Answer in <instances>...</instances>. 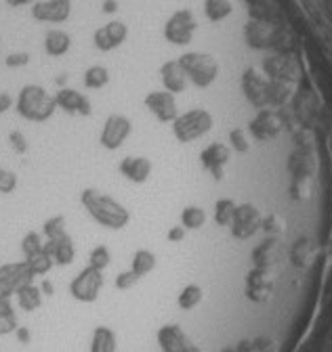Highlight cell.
<instances>
[{
  "instance_id": "43",
  "label": "cell",
  "mask_w": 332,
  "mask_h": 352,
  "mask_svg": "<svg viewBox=\"0 0 332 352\" xmlns=\"http://www.w3.org/2000/svg\"><path fill=\"white\" fill-rule=\"evenodd\" d=\"M9 145H11V149H13L17 155H25L28 149H30L28 137L23 135L21 130H11V132H9Z\"/></svg>"
},
{
  "instance_id": "54",
  "label": "cell",
  "mask_w": 332,
  "mask_h": 352,
  "mask_svg": "<svg viewBox=\"0 0 332 352\" xmlns=\"http://www.w3.org/2000/svg\"><path fill=\"white\" fill-rule=\"evenodd\" d=\"M36 0H7V5L11 7H23V5H34Z\"/></svg>"
},
{
  "instance_id": "2",
  "label": "cell",
  "mask_w": 332,
  "mask_h": 352,
  "mask_svg": "<svg viewBox=\"0 0 332 352\" xmlns=\"http://www.w3.org/2000/svg\"><path fill=\"white\" fill-rule=\"evenodd\" d=\"M15 109L23 120L43 124V122L53 118V113L57 109V103H55V97L47 91L45 86L25 84L19 91V95H17Z\"/></svg>"
},
{
  "instance_id": "29",
  "label": "cell",
  "mask_w": 332,
  "mask_h": 352,
  "mask_svg": "<svg viewBox=\"0 0 332 352\" xmlns=\"http://www.w3.org/2000/svg\"><path fill=\"white\" fill-rule=\"evenodd\" d=\"M116 348H118L116 333L105 325L95 327L91 338V352H116Z\"/></svg>"
},
{
  "instance_id": "10",
  "label": "cell",
  "mask_w": 332,
  "mask_h": 352,
  "mask_svg": "<svg viewBox=\"0 0 332 352\" xmlns=\"http://www.w3.org/2000/svg\"><path fill=\"white\" fill-rule=\"evenodd\" d=\"M72 15V0H36L32 17L40 23H63Z\"/></svg>"
},
{
  "instance_id": "9",
  "label": "cell",
  "mask_w": 332,
  "mask_h": 352,
  "mask_svg": "<svg viewBox=\"0 0 332 352\" xmlns=\"http://www.w3.org/2000/svg\"><path fill=\"white\" fill-rule=\"evenodd\" d=\"M34 275L30 273L25 260L0 267V298H11L21 285L32 283Z\"/></svg>"
},
{
  "instance_id": "52",
  "label": "cell",
  "mask_w": 332,
  "mask_h": 352,
  "mask_svg": "<svg viewBox=\"0 0 332 352\" xmlns=\"http://www.w3.org/2000/svg\"><path fill=\"white\" fill-rule=\"evenodd\" d=\"M101 11H103V13H107V15L116 13V11H118V0H103Z\"/></svg>"
},
{
  "instance_id": "14",
  "label": "cell",
  "mask_w": 332,
  "mask_h": 352,
  "mask_svg": "<svg viewBox=\"0 0 332 352\" xmlns=\"http://www.w3.org/2000/svg\"><path fill=\"white\" fill-rule=\"evenodd\" d=\"M53 97H55L57 109L65 111L68 116L89 118L93 113V105H91L89 97H85L82 93L74 91V88H59V91Z\"/></svg>"
},
{
  "instance_id": "23",
  "label": "cell",
  "mask_w": 332,
  "mask_h": 352,
  "mask_svg": "<svg viewBox=\"0 0 332 352\" xmlns=\"http://www.w3.org/2000/svg\"><path fill=\"white\" fill-rule=\"evenodd\" d=\"M72 49V36L65 30L53 28L45 34V53L49 57H63Z\"/></svg>"
},
{
  "instance_id": "26",
  "label": "cell",
  "mask_w": 332,
  "mask_h": 352,
  "mask_svg": "<svg viewBox=\"0 0 332 352\" xmlns=\"http://www.w3.org/2000/svg\"><path fill=\"white\" fill-rule=\"evenodd\" d=\"M246 40H248V47L265 49L271 44L273 34H271V30H269V25L265 21H251L246 25Z\"/></svg>"
},
{
  "instance_id": "13",
  "label": "cell",
  "mask_w": 332,
  "mask_h": 352,
  "mask_svg": "<svg viewBox=\"0 0 332 352\" xmlns=\"http://www.w3.org/2000/svg\"><path fill=\"white\" fill-rule=\"evenodd\" d=\"M145 107L149 109L152 116H156V120L164 124H173L179 116L175 95L169 91H152L145 97Z\"/></svg>"
},
{
  "instance_id": "39",
  "label": "cell",
  "mask_w": 332,
  "mask_h": 352,
  "mask_svg": "<svg viewBox=\"0 0 332 352\" xmlns=\"http://www.w3.org/2000/svg\"><path fill=\"white\" fill-rule=\"evenodd\" d=\"M68 231H65V216H61V214H55V216H51L49 220H45V225H43V235L47 237V239H57V237H61V235H65Z\"/></svg>"
},
{
  "instance_id": "33",
  "label": "cell",
  "mask_w": 332,
  "mask_h": 352,
  "mask_svg": "<svg viewBox=\"0 0 332 352\" xmlns=\"http://www.w3.org/2000/svg\"><path fill=\"white\" fill-rule=\"evenodd\" d=\"M25 264H28V269L34 277H45L53 267H55V262L53 258L43 250V252H38L30 258H25Z\"/></svg>"
},
{
  "instance_id": "30",
  "label": "cell",
  "mask_w": 332,
  "mask_h": 352,
  "mask_svg": "<svg viewBox=\"0 0 332 352\" xmlns=\"http://www.w3.org/2000/svg\"><path fill=\"white\" fill-rule=\"evenodd\" d=\"M17 327H19V323H17V315L13 311L11 298H0V336L15 333Z\"/></svg>"
},
{
  "instance_id": "44",
  "label": "cell",
  "mask_w": 332,
  "mask_h": 352,
  "mask_svg": "<svg viewBox=\"0 0 332 352\" xmlns=\"http://www.w3.org/2000/svg\"><path fill=\"white\" fill-rule=\"evenodd\" d=\"M139 283V277L133 273V271H124V273H120L118 277H116V281H114V285H116V289H120V292H127V289H133L135 285Z\"/></svg>"
},
{
  "instance_id": "25",
  "label": "cell",
  "mask_w": 332,
  "mask_h": 352,
  "mask_svg": "<svg viewBox=\"0 0 332 352\" xmlns=\"http://www.w3.org/2000/svg\"><path fill=\"white\" fill-rule=\"evenodd\" d=\"M313 258H315V245L307 237L297 239L293 248H290V262H293L297 269H307L313 262Z\"/></svg>"
},
{
  "instance_id": "37",
  "label": "cell",
  "mask_w": 332,
  "mask_h": 352,
  "mask_svg": "<svg viewBox=\"0 0 332 352\" xmlns=\"http://www.w3.org/2000/svg\"><path fill=\"white\" fill-rule=\"evenodd\" d=\"M45 250V239H43V233H38V231H30L23 235L21 239V254L23 258H30L38 252H43Z\"/></svg>"
},
{
  "instance_id": "21",
  "label": "cell",
  "mask_w": 332,
  "mask_h": 352,
  "mask_svg": "<svg viewBox=\"0 0 332 352\" xmlns=\"http://www.w3.org/2000/svg\"><path fill=\"white\" fill-rule=\"evenodd\" d=\"M280 120L273 111L269 109H261L257 113V118L251 122V126H248V130L253 132V137L259 139V141H269L273 137H278V132H280Z\"/></svg>"
},
{
  "instance_id": "34",
  "label": "cell",
  "mask_w": 332,
  "mask_h": 352,
  "mask_svg": "<svg viewBox=\"0 0 332 352\" xmlns=\"http://www.w3.org/2000/svg\"><path fill=\"white\" fill-rule=\"evenodd\" d=\"M206 225V212L200 206H187L181 212V227L185 231H198Z\"/></svg>"
},
{
  "instance_id": "18",
  "label": "cell",
  "mask_w": 332,
  "mask_h": 352,
  "mask_svg": "<svg viewBox=\"0 0 332 352\" xmlns=\"http://www.w3.org/2000/svg\"><path fill=\"white\" fill-rule=\"evenodd\" d=\"M156 340L162 352H185L194 346V342L179 325H162L156 333Z\"/></svg>"
},
{
  "instance_id": "53",
  "label": "cell",
  "mask_w": 332,
  "mask_h": 352,
  "mask_svg": "<svg viewBox=\"0 0 332 352\" xmlns=\"http://www.w3.org/2000/svg\"><path fill=\"white\" fill-rule=\"evenodd\" d=\"M38 287H40V292H43V296H53L55 294V287H53V283L49 279H45Z\"/></svg>"
},
{
  "instance_id": "19",
  "label": "cell",
  "mask_w": 332,
  "mask_h": 352,
  "mask_svg": "<svg viewBox=\"0 0 332 352\" xmlns=\"http://www.w3.org/2000/svg\"><path fill=\"white\" fill-rule=\"evenodd\" d=\"M263 69L271 80H280V82H288V84L299 78V65L293 57H284V55L267 57L263 63Z\"/></svg>"
},
{
  "instance_id": "40",
  "label": "cell",
  "mask_w": 332,
  "mask_h": 352,
  "mask_svg": "<svg viewBox=\"0 0 332 352\" xmlns=\"http://www.w3.org/2000/svg\"><path fill=\"white\" fill-rule=\"evenodd\" d=\"M110 262H112V252L107 245H97L91 250L89 254V267L97 269V271H105L110 267Z\"/></svg>"
},
{
  "instance_id": "47",
  "label": "cell",
  "mask_w": 332,
  "mask_h": 352,
  "mask_svg": "<svg viewBox=\"0 0 332 352\" xmlns=\"http://www.w3.org/2000/svg\"><path fill=\"white\" fill-rule=\"evenodd\" d=\"M253 344H255L257 352H276L278 350L276 342L269 338H257V340H253Z\"/></svg>"
},
{
  "instance_id": "7",
  "label": "cell",
  "mask_w": 332,
  "mask_h": 352,
  "mask_svg": "<svg viewBox=\"0 0 332 352\" xmlns=\"http://www.w3.org/2000/svg\"><path fill=\"white\" fill-rule=\"evenodd\" d=\"M263 225V214L259 212V208H255L253 204H242L236 208L234 218H231V237L238 241H246L253 235H257V231Z\"/></svg>"
},
{
  "instance_id": "38",
  "label": "cell",
  "mask_w": 332,
  "mask_h": 352,
  "mask_svg": "<svg viewBox=\"0 0 332 352\" xmlns=\"http://www.w3.org/2000/svg\"><path fill=\"white\" fill-rule=\"evenodd\" d=\"M290 97V84L280 80H269V91H267V103L269 105H282Z\"/></svg>"
},
{
  "instance_id": "17",
  "label": "cell",
  "mask_w": 332,
  "mask_h": 352,
  "mask_svg": "<svg viewBox=\"0 0 332 352\" xmlns=\"http://www.w3.org/2000/svg\"><path fill=\"white\" fill-rule=\"evenodd\" d=\"M118 172L133 185H143L147 183L152 174V162L143 155H127L122 157L118 164Z\"/></svg>"
},
{
  "instance_id": "31",
  "label": "cell",
  "mask_w": 332,
  "mask_h": 352,
  "mask_svg": "<svg viewBox=\"0 0 332 352\" xmlns=\"http://www.w3.org/2000/svg\"><path fill=\"white\" fill-rule=\"evenodd\" d=\"M234 11L229 0H204V15L209 21L217 23L223 21L225 17H229Z\"/></svg>"
},
{
  "instance_id": "35",
  "label": "cell",
  "mask_w": 332,
  "mask_h": 352,
  "mask_svg": "<svg viewBox=\"0 0 332 352\" xmlns=\"http://www.w3.org/2000/svg\"><path fill=\"white\" fill-rule=\"evenodd\" d=\"M82 82H85V86L91 88V91H99V88H103L110 82V72L103 65H91L85 72V78H82Z\"/></svg>"
},
{
  "instance_id": "48",
  "label": "cell",
  "mask_w": 332,
  "mask_h": 352,
  "mask_svg": "<svg viewBox=\"0 0 332 352\" xmlns=\"http://www.w3.org/2000/svg\"><path fill=\"white\" fill-rule=\"evenodd\" d=\"M185 227H181V225H177V227H171L169 229V233H166V239H169L171 243H181L183 239H185Z\"/></svg>"
},
{
  "instance_id": "20",
  "label": "cell",
  "mask_w": 332,
  "mask_h": 352,
  "mask_svg": "<svg viewBox=\"0 0 332 352\" xmlns=\"http://www.w3.org/2000/svg\"><path fill=\"white\" fill-rule=\"evenodd\" d=\"M45 252L53 258L57 267H70L76 258V245L74 239L65 233L57 239H47L45 241Z\"/></svg>"
},
{
  "instance_id": "56",
  "label": "cell",
  "mask_w": 332,
  "mask_h": 352,
  "mask_svg": "<svg viewBox=\"0 0 332 352\" xmlns=\"http://www.w3.org/2000/svg\"><path fill=\"white\" fill-rule=\"evenodd\" d=\"M185 352H202V350H200V348H198V346L194 344V346H191V348H187Z\"/></svg>"
},
{
  "instance_id": "4",
  "label": "cell",
  "mask_w": 332,
  "mask_h": 352,
  "mask_svg": "<svg viewBox=\"0 0 332 352\" xmlns=\"http://www.w3.org/2000/svg\"><path fill=\"white\" fill-rule=\"evenodd\" d=\"M213 128V116L206 109H189L173 122V135L179 143H191Z\"/></svg>"
},
{
  "instance_id": "6",
  "label": "cell",
  "mask_w": 332,
  "mask_h": 352,
  "mask_svg": "<svg viewBox=\"0 0 332 352\" xmlns=\"http://www.w3.org/2000/svg\"><path fill=\"white\" fill-rule=\"evenodd\" d=\"M198 30V21L189 9L175 11L164 23V38L166 42L177 44V47H185L194 40V34Z\"/></svg>"
},
{
  "instance_id": "49",
  "label": "cell",
  "mask_w": 332,
  "mask_h": 352,
  "mask_svg": "<svg viewBox=\"0 0 332 352\" xmlns=\"http://www.w3.org/2000/svg\"><path fill=\"white\" fill-rule=\"evenodd\" d=\"M13 105H15V101H13V97L9 93H5V91L0 93V116L7 113Z\"/></svg>"
},
{
  "instance_id": "27",
  "label": "cell",
  "mask_w": 332,
  "mask_h": 352,
  "mask_svg": "<svg viewBox=\"0 0 332 352\" xmlns=\"http://www.w3.org/2000/svg\"><path fill=\"white\" fill-rule=\"evenodd\" d=\"M15 296H17V304H19V308L21 311H25V313H34V311H38L40 306H43V292H40V287L38 285H34V283H25V285H21L17 292H15Z\"/></svg>"
},
{
  "instance_id": "36",
  "label": "cell",
  "mask_w": 332,
  "mask_h": 352,
  "mask_svg": "<svg viewBox=\"0 0 332 352\" xmlns=\"http://www.w3.org/2000/svg\"><path fill=\"white\" fill-rule=\"evenodd\" d=\"M236 201L229 199V197H223L215 204V223L219 227H229L231 225V218H234V212H236Z\"/></svg>"
},
{
  "instance_id": "51",
  "label": "cell",
  "mask_w": 332,
  "mask_h": 352,
  "mask_svg": "<svg viewBox=\"0 0 332 352\" xmlns=\"http://www.w3.org/2000/svg\"><path fill=\"white\" fill-rule=\"evenodd\" d=\"M234 352H257V348H255V344H253V342L244 340V342H240V344L234 348Z\"/></svg>"
},
{
  "instance_id": "50",
  "label": "cell",
  "mask_w": 332,
  "mask_h": 352,
  "mask_svg": "<svg viewBox=\"0 0 332 352\" xmlns=\"http://www.w3.org/2000/svg\"><path fill=\"white\" fill-rule=\"evenodd\" d=\"M15 336H17V340H19V344H23V346H28L30 342H32V333H30V329L28 327H17L15 329Z\"/></svg>"
},
{
  "instance_id": "16",
  "label": "cell",
  "mask_w": 332,
  "mask_h": 352,
  "mask_svg": "<svg viewBox=\"0 0 332 352\" xmlns=\"http://www.w3.org/2000/svg\"><path fill=\"white\" fill-rule=\"evenodd\" d=\"M242 91L244 97L251 101L255 107H265L267 103V91H269V82L255 69L248 67L242 76Z\"/></svg>"
},
{
  "instance_id": "24",
  "label": "cell",
  "mask_w": 332,
  "mask_h": 352,
  "mask_svg": "<svg viewBox=\"0 0 332 352\" xmlns=\"http://www.w3.org/2000/svg\"><path fill=\"white\" fill-rule=\"evenodd\" d=\"M253 260H255V269H265V271H273V267L280 260V248L276 241H263L259 248H255L253 252Z\"/></svg>"
},
{
  "instance_id": "32",
  "label": "cell",
  "mask_w": 332,
  "mask_h": 352,
  "mask_svg": "<svg viewBox=\"0 0 332 352\" xmlns=\"http://www.w3.org/2000/svg\"><path fill=\"white\" fill-rule=\"evenodd\" d=\"M204 300V289L196 283H189L181 289L179 298H177V304L181 311H194L196 306H200V302Z\"/></svg>"
},
{
  "instance_id": "22",
  "label": "cell",
  "mask_w": 332,
  "mask_h": 352,
  "mask_svg": "<svg viewBox=\"0 0 332 352\" xmlns=\"http://www.w3.org/2000/svg\"><path fill=\"white\" fill-rule=\"evenodd\" d=\"M160 78L164 84V91H169L173 95L183 93L187 86V78H185V72L181 69L179 61H166L160 67Z\"/></svg>"
},
{
  "instance_id": "1",
  "label": "cell",
  "mask_w": 332,
  "mask_h": 352,
  "mask_svg": "<svg viewBox=\"0 0 332 352\" xmlns=\"http://www.w3.org/2000/svg\"><path fill=\"white\" fill-rule=\"evenodd\" d=\"M80 204L95 223L107 231H122L131 223V212L112 195L99 189H85L80 193Z\"/></svg>"
},
{
  "instance_id": "15",
  "label": "cell",
  "mask_w": 332,
  "mask_h": 352,
  "mask_svg": "<svg viewBox=\"0 0 332 352\" xmlns=\"http://www.w3.org/2000/svg\"><path fill=\"white\" fill-rule=\"evenodd\" d=\"M231 157V149L223 143H211L206 149H202L200 153V164L204 170H209L215 181H221L225 176V166Z\"/></svg>"
},
{
  "instance_id": "11",
  "label": "cell",
  "mask_w": 332,
  "mask_h": 352,
  "mask_svg": "<svg viewBox=\"0 0 332 352\" xmlns=\"http://www.w3.org/2000/svg\"><path fill=\"white\" fill-rule=\"evenodd\" d=\"M276 285V273L265 269H253L246 277V298L251 302L263 304L271 298Z\"/></svg>"
},
{
  "instance_id": "42",
  "label": "cell",
  "mask_w": 332,
  "mask_h": 352,
  "mask_svg": "<svg viewBox=\"0 0 332 352\" xmlns=\"http://www.w3.org/2000/svg\"><path fill=\"white\" fill-rule=\"evenodd\" d=\"M17 189V174L13 170L0 168V193L9 195Z\"/></svg>"
},
{
  "instance_id": "5",
  "label": "cell",
  "mask_w": 332,
  "mask_h": 352,
  "mask_svg": "<svg viewBox=\"0 0 332 352\" xmlns=\"http://www.w3.org/2000/svg\"><path fill=\"white\" fill-rule=\"evenodd\" d=\"M103 283H105L103 271H97V269H93L87 264V267L72 279L70 296L74 300L82 302V304H93L99 298V294L103 289Z\"/></svg>"
},
{
  "instance_id": "46",
  "label": "cell",
  "mask_w": 332,
  "mask_h": 352,
  "mask_svg": "<svg viewBox=\"0 0 332 352\" xmlns=\"http://www.w3.org/2000/svg\"><path fill=\"white\" fill-rule=\"evenodd\" d=\"M28 63H30V55L28 53H11L5 59V65L7 67H23Z\"/></svg>"
},
{
  "instance_id": "45",
  "label": "cell",
  "mask_w": 332,
  "mask_h": 352,
  "mask_svg": "<svg viewBox=\"0 0 332 352\" xmlns=\"http://www.w3.org/2000/svg\"><path fill=\"white\" fill-rule=\"evenodd\" d=\"M229 143H231V149H236L238 153H246L248 147H251L242 128H236V130L229 132Z\"/></svg>"
},
{
  "instance_id": "55",
  "label": "cell",
  "mask_w": 332,
  "mask_h": 352,
  "mask_svg": "<svg viewBox=\"0 0 332 352\" xmlns=\"http://www.w3.org/2000/svg\"><path fill=\"white\" fill-rule=\"evenodd\" d=\"M65 82H68V74H59V76L55 78V84L61 86V88H65Z\"/></svg>"
},
{
  "instance_id": "12",
  "label": "cell",
  "mask_w": 332,
  "mask_h": 352,
  "mask_svg": "<svg viewBox=\"0 0 332 352\" xmlns=\"http://www.w3.org/2000/svg\"><path fill=\"white\" fill-rule=\"evenodd\" d=\"M127 38H129V25L124 21H110L101 25L99 30H95L93 34V42L101 53H110L122 47V44L127 42Z\"/></svg>"
},
{
  "instance_id": "8",
  "label": "cell",
  "mask_w": 332,
  "mask_h": 352,
  "mask_svg": "<svg viewBox=\"0 0 332 352\" xmlns=\"http://www.w3.org/2000/svg\"><path fill=\"white\" fill-rule=\"evenodd\" d=\"M131 132H133V122L127 116L112 113L103 122L99 143L107 151H118L124 143H127V139L131 137Z\"/></svg>"
},
{
  "instance_id": "57",
  "label": "cell",
  "mask_w": 332,
  "mask_h": 352,
  "mask_svg": "<svg viewBox=\"0 0 332 352\" xmlns=\"http://www.w3.org/2000/svg\"><path fill=\"white\" fill-rule=\"evenodd\" d=\"M221 352H234V348H223Z\"/></svg>"
},
{
  "instance_id": "3",
  "label": "cell",
  "mask_w": 332,
  "mask_h": 352,
  "mask_svg": "<svg viewBox=\"0 0 332 352\" xmlns=\"http://www.w3.org/2000/svg\"><path fill=\"white\" fill-rule=\"evenodd\" d=\"M177 61L185 72V78H189V82L196 84L198 88H209L219 76V63L209 53H185Z\"/></svg>"
},
{
  "instance_id": "41",
  "label": "cell",
  "mask_w": 332,
  "mask_h": 352,
  "mask_svg": "<svg viewBox=\"0 0 332 352\" xmlns=\"http://www.w3.org/2000/svg\"><path fill=\"white\" fill-rule=\"evenodd\" d=\"M261 229L269 235V237H280L286 231V223L278 216V214H269L267 218H263Z\"/></svg>"
},
{
  "instance_id": "28",
  "label": "cell",
  "mask_w": 332,
  "mask_h": 352,
  "mask_svg": "<svg viewBox=\"0 0 332 352\" xmlns=\"http://www.w3.org/2000/svg\"><path fill=\"white\" fill-rule=\"evenodd\" d=\"M156 267H158V258H156V254H154V252H149V250L141 248V250H137V252L133 254V260H131V271H133L139 279H143L145 275H149Z\"/></svg>"
}]
</instances>
